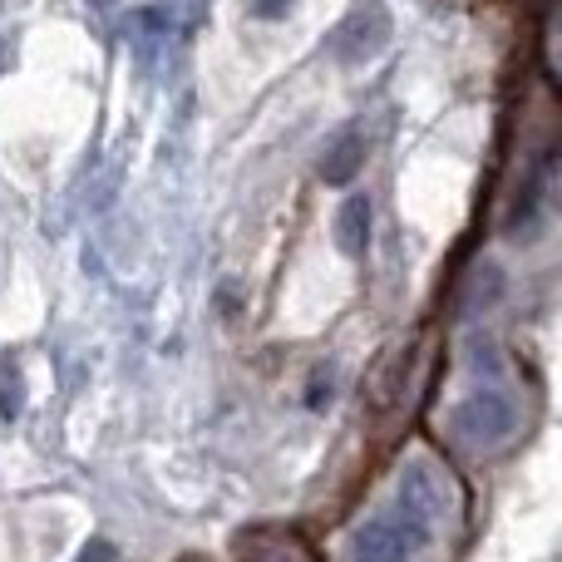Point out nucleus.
<instances>
[{"mask_svg":"<svg viewBox=\"0 0 562 562\" xmlns=\"http://www.w3.org/2000/svg\"><path fill=\"white\" fill-rule=\"evenodd\" d=\"M390 40V20H385V10L380 5H370V10H360L356 20L346 25V35L336 40V49L346 59H366V55H375L380 45Z\"/></svg>","mask_w":562,"mask_h":562,"instance_id":"nucleus-3","label":"nucleus"},{"mask_svg":"<svg viewBox=\"0 0 562 562\" xmlns=\"http://www.w3.org/2000/svg\"><path fill=\"white\" fill-rule=\"evenodd\" d=\"M277 5H291V0H257V10H262V15H272Z\"/></svg>","mask_w":562,"mask_h":562,"instance_id":"nucleus-7","label":"nucleus"},{"mask_svg":"<svg viewBox=\"0 0 562 562\" xmlns=\"http://www.w3.org/2000/svg\"><path fill=\"white\" fill-rule=\"evenodd\" d=\"M425 543H429V528L395 508L390 518L370 524L366 533L356 538V562H409L415 548H425Z\"/></svg>","mask_w":562,"mask_h":562,"instance_id":"nucleus-1","label":"nucleus"},{"mask_svg":"<svg viewBox=\"0 0 562 562\" xmlns=\"http://www.w3.org/2000/svg\"><path fill=\"white\" fill-rule=\"evenodd\" d=\"M356 168H360V138H350V134L321 158V178H326V183H350Z\"/></svg>","mask_w":562,"mask_h":562,"instance_id":"nucleus-5","label":"nucleus"},{"mask_svg":"<svg viewBox=\"0 0 562 562\" xmlns=\"http://www.w3.org/2000/svg\"><path fill=\"white\" fill-rule=\"evenodd\" d=\"M518 425L514 405H508L504 395H494V390H484V395H474L464 409H459V429H464L474 445H498V439H508Z\"/></svg>","mask_w":562,"mask_h":562,"instance_id":"nucleus-2","label":"nucleus"},{"mask_svg":"<svg viewBox=\"0 0 562 562\" xmlns=\"http://www.w3.org/2000/svg\"><path fill=\"white\" fill-rule=\"evenodd\" d=\"M252 562H316L296 538H267V543L252 548Z\"/></svg>","mask_w":562,"mask_h":562,"instance_id":"nucleus-6","label":"nucleus"},{"mask_svg":"<svg viewBox=\"0 0 562 562\" xmlns=\"http://www.w3.org/2000/svg\"><path fill=\"white\" fill-rule=\"evenodd\" d=\"M366 237H370V203L366 198H350L336 213V247L346 257H356V252H366Z\"/></svg>","mask_w":562,"mask_h":562,"instance_id":"nucleus-4","label":"nucleus"}]
</instances>
